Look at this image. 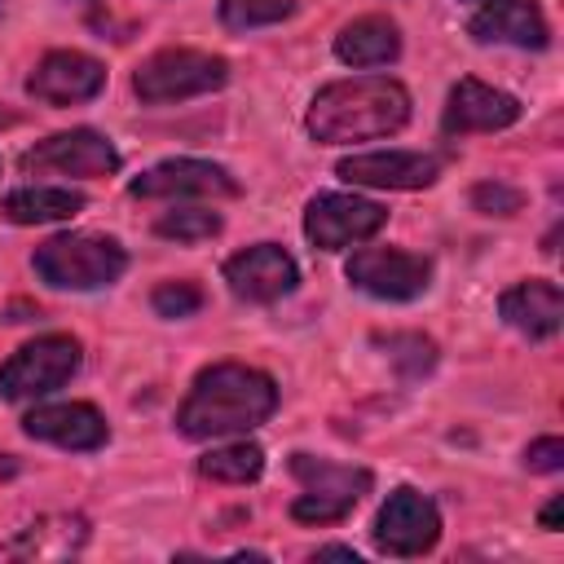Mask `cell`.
I'll use <instances>...</instances> for the list:
<instances>
[{
	"instance_id": "obj_1",
	"label": "cell",
	"mask_w": 564,
	"mask_h": 564,
	"mask_svg": "<svg viewBox=\"0 0 564 564\" xmlns=\"http://www.w3.org/2000/svg\"><path fill=\"white\" fill-rule=\"evenodd\" d=\"M278 410V383L242 361H216L198 370L189 397L176 410V427L189 441H216L260 427Z\"/></svg>"
},
{
	"instance_id": "obj_2",
	"label": "cell",
	"mask_w": 564,
	"mask_h": 564,
	"mask_svg": "<svg viewBox=\"0 0 564 564\" xmlns=\"http://www.w3.org/2000/svg\"><path fill=\"white\" fill-rule=\"evenodd\" d=\"M410 123V93L401 79L388 75H357L317 88L308 101L304 128L317 145H348L401 132Z\"/></svg>"
},
{
	"instance_id": "obj_3",
	"label": "cell",
	"mask_w": 564,
	"mask_h": 564,
	"mask_svg": "<svg viewBox=\"0 0 564 564\" xmlns=\"http://www.w3.org/2000/svg\"><path fill=\"white\" fill-rule=\"evenodd\" d=\"M31 264L40 282L57 291H97L119 282V273L128 269V251L106 234H57L35 247Z\"/></svg>"
},
{
	"instance_id": "obj_4",
	"label": "cell",
	"mask_w": 564,
	"mask_h": 564,
	"mask_svg": "<svg viewBox=\"0 0 564 564\" xmlns=\"http://www.w3.org/2000/svg\"><path fill=\"white\" fill-rule=\"evenodd\" d=\"M229 79V62L216 53H198V48H163L154 57H145L132 75V93L145 106H172V101H189L203 93L225 88Z\"/></svg>"
},
{
	"instance_id": "obj_5",
	"label": "cell",
	"mask_w": 564,
	"mask_h": 564,
	"mask_svg": "<svg viewBox=\"0 0 564 564\" xmlns=\"http://www.w3.org/2000/svg\"><path fill=\"white\" fill-rule=\"evenodd\" d=\"M291 471L304 485V494L291 502V516L300 524H339L370 489L366 467H344V463H326L313 454H291Z\"/></svg>"
},
{
	"instance_id": "obj_6",
	"label": "cell",
	"mask_w": 564,
	"mask_h": 564,
	"mask_svg": "<svg viewBox=\"0 0 564 564\" xmlns=\"http://www.w3.org/2000/svg\"><path fill=\"white\" fill-rule=\"evenodd\" d=\"M84 352L75 335H40L31 344H22L4 366H0V397L4 401H35L57 392L75 370H79Z\"/></svg>"
},
{
	"instance_id": "obj_7",
	"label": "cell",
	"mask_w": 564,
	"mask_h": 564,
	"mask_svg": "<svg viewBox=\"0 0 564 564\" xmlns=\"http://www.w3.org/2000/svg\"><path fill=\"white\" fill-rule=\"evenodd\" d=\"M441 538V511L432 498H423L419 489L401 485L388 494V502L379 507L375 516V546L383 555H397V560H410V555H423L432 551Z\"/></svg>"
},
{
	"instance_id": "obj_8",
	"label": "cell",
	"mask_w": 564,
	"mask_h": 564,
	"mask_svg": "<svg viewBox=\"0 0 564 564\" xmlns=\"http://www.w3.org/2000/svg\"><path fill=\"white\" fill-rule=\"evenodd\" d=\"M388 212L361 194H317L304 207V234L322 251H344L352 242H366L383 229Z\"/></svg>"
},
{
	"instance_id": "obj_9",
	"label": "cell",
	"mask_w": 564,
	"mask_h": 564,
	"mask_svg": "<svg viewBox=\"0 0 564 564\" xmlns=\"http://www.w3.org/2000/svg\"><path fill=\"white\" fill-rule=\"evenodd\" d=\"M348 282L375 300H419L432 282V260L414 256V251H397V247H366L348 260Z\"/></svg>"
},
{
	"instance_id": "obj_10",
	"label": "cell",
	"mask_w": 564,
	"mask_h": 564,
	"mask_svg": "<svg viewBox=\"0 0 564 564\" xmlns=\"http://www.w3.org/2000/svg\"><path fill=\"white\" fill-rule=\"evenodd\" d=\"M22 167L53 172V176H110V172H119V150L110 145V137H101L93 128H70V132H53L35 150H26Z\"/></svg>"
},
{
	"instance_id": "obj_11",
	"label": "cell",
	"mask_w": 564,
	"mask_h": 564,
	"mask_svg": "<svg viewBox=\"0 0 564 564\" xmlns=\"http://www.w3.org/2000/svg\"><path fill=\"white\" fill-rule=\"evenodd\" d=\"M106 88V66L79 48H53L26 75V93L48 106H79Z\"/></svg>"
},
{
	"instance_id": "obj_12",
	"label": "cell",
	"mask_w": 564,
	"mask_h": 564,
	"mask_svg": "<svg viewBox=\"0 0 564 564\" xmlns=\"http://www.w3.org/2000/svg\"><path fill=\"white\" fill-rule=\"evenodd\" d=\"M225 282L247 304H273L300 286V269L278 242H256L225 260Z\"/></svg>"
},
{
	"instance_id": "obj_13",
	"label": "cell",
	"mask_w": 564,
	"mask_h": 564,
	"mask_svg": "<svg viewBox=\"0 0 564 564\" xmlns=\"http://www.w3.org/2000/svg\"><path fill=\"white\" fill-rule=\"evenodd\" d=\"M335 176L366 189H427L441 176V159L423 150H370V154L339 159Z\"/></svg>"
},
{
	"instance_id": "obj_14",
	"label": "cell",
	"mask_w": 564,
	"mask_h": 564,
	"mask_svg": "<svg viewBox=\"0 0 564 564\" xmlns=\"http://www.w3.org/2000/svg\"><path fill=\"white\" fill-rule=\"evenodd\" d=\"M137 198H234L238 181L207 159H163L128 185Z\"/></svg>"
},
{
	"instance_id": "obj_15",
	"label": "cell",
	"mask_w": 564,
	"mask_h": 564,
	"mask_svg": "<svg viewBox=\"0 0 564 564\" xmlns=\"http://www.w3.org/2000/svg\"><path fill=\"white\" fill-rule=\"evenodd\" d=\"M520 119V101L494 84H480V79H458L449 88V101H445V115H441V132L445 137H467V132H498V128H511Z\"/></svg>"
},
{
	"instance_id": "obj_16",
	"label": "cell",
	"mask_w": 564,
	"mask_h": 564,
	"mask_svg": "<svg viewBox=\"0 0 564 564\" xmlns=\"http://www.w3.org/2000/svg\"><path fill=\"white\" fill-rule=\"evenodd\" d=\"M22 427H26V436L48 441V445H57V449H97V445H106V436H110L101 410L88 405V401L35 405V410L22 419Z\"/></svg>"
},
{
	"instance_id": "obj_17",
	"label": "cell",
	"mask_w": 564,
	"mask_h": 564,
	"mask_svg": "<svg viewBox=\"0 0 564 564\" xmlns=\"http://www.w3.org/2000/svg\"><path fill=\"white\" fill-rule=\"evenodd\" d=\"M467 31L480 44H516V48H546L551 40V26L538 0H485L471 13Z\"/></svg>"
},
{
	"instance_id": "obj_18",
	"label": "cell",
	"mask_w": 564,
	"mask_h": 564,
	"mask_svg": "<svg viewBox=\"0 0 564 564\" xmlns=\"http://www.w3.org/2000/svg\"><path fill=\"white\" fill-rule=\"evenodd\" d=\"M498 313L507 326H516L520 335L529 339H551L564 322V295L555 282L546 278H529V282H516L498 295Z\"/></svg>"
},
{
	"instance_id": "obj_19",
	"label": "cell",
	"mask_w": 564,
	"mask_h": 564,
	"mask_svg": "<svg viewBox=\"0 0 564 564\" xmlns=\"http://www.w3.org/2000/svg\"><path fill=\"white\" fill-rule=\"evenodd\" d=\"M401 53V31L392 18H379V13H366V18H352L339 35H335V57L344 66H388L397 62Z\"/></svg>"
},
{
	"instance_id": "obj_20",
	"label": "cell",
	"mask_w": 564,
	"mask_h": 564,
	"mask_svg": "<svg viewBox=\"0 0 564 564\" xmlns=\"http://www.w3.org/2000/svg\"><path fill=\"white\" fill-rule=\"evenodd\" d=\"M0 212L13 225H53V220H70L75 212H84V194L62 189V185H22L4 198Z\"/></svg>"
},
{
	"instance_id": "obj_21",
	"label": "cell",
	"mask_w": 564,
	"mask_h": 564,
	"mask_svg": "<svg viewBox=\"0 0 564 564\" xmlns=\"http://www.w3.org/2000/svg\"><path fill=\"white\" fill-rule=\"evenodd\" d=\"M84 538L88 529L79 516H48L40 524H26L9 546H0V555H70L84 546Z\"/></svg>"
},
{
	"instance_id": "obj_22",
	"label": "cell",
	"mask_w": 564,
	"mask_h": 564,
	"mask_svg": "<svg viewBox=\"0 0 564 564\" xmlns=\"http://www.w3.org/2000/svg\"><path fill=\"white\" fill-rule=\"evenodd\" d=\"M198 471L207 480H220V485H247L264 471V449L256 441H234V445H216L198 458Z\"/></svg>"
},
{
	"instance_id": "obj_23",
	"label": "cell",
	"mask_w": 564,
	"mask_h": 564,
	"mask_svg": "<svg viewBox=\"0 0 564 564\" xmlns=\"http://www.w3.org/2000/svg\"><path fill=\"white\" fill-rule=\"evenodd\" d=\"M220 212L212 207H172L154 220V234L159 238H172V242H207L220 234Z\"/></svg>"
},
{
	"instance_id": "obj_24",
	"label": "cell",
	"mask_w": 564,
	"mask_h": 564,
	"mask_svg": "<svg viewBox=\"0 0 564 564\" xmlns=\"http://www.w3.org/2000/svg\"><path fill=\"white\" fill-rule=\"evenodd\" d=\"M295 13V0H220V22L229 31H256L273 26Z\"/></svg>"
},
{
	"instance_id": "obj_25",
	"label": "cell",
	"mask_w": 564,
	"mask_h": 564,
	"mask_svg": "<svg viewBox=\"0 0 564 564\" xmlns=\"http://www.w3.org/2000/svg\"><path fill=\"white\" fill-rule=\"evenodd\" d=\"M383 348H388V357L397 361V370L405 379H419V375H427L436 366V344L427 335H388Z\"/></svg>"
},
{
	"instance_id": "obj_26",
	"label": "cell",
	"mask_w": 564,
	"mask_h": 564,
	"mask_svg": "<svg viewBox=\"0 0 564 564\" xmlns=\"http://www.w3.org/2000/svg\"><path fill=\"white\" fill-rule=\"evenodd\" d=\"M150 304H154L159 317H172L176 322V317H194L203 308V291L194 282H159L154 295H150Z\"/></svg>"
},
{
	"instance_id": "obj_27",
	"label": "cell",
	"mask_w": 564,
	"mask_h": 564,
	"mask_svg": "<svg viewBox=\"0 0 564 564\" xmlns=\"http://www.w3.org/2000/svg\"><path fill=\"white\" fill-rule=\"evenodd\" d=\"M471 203H476V212H485V216H511V212H520L524 194L511 189V185H502V181H480V185L471 189Z\"/></svg>"
},
{
	"instance_id": "obj_28",
	"label": "cell",
	"mask_w": 564,
	"mask_h": 564,
	"mask_svg": "<svg viewBox=\"0 0 564 564\" xmlns=\"http://www.w3.org/2000/svg\"><path fill=\"white\" fill-rule=\"evenodd\" d=\"M524 467L529 471H560L564 467V441L560 436H538L524 449Z\"/></svg>"
},
{
	"instance_id": "obj_29",
	"label": "cell",
	"mask_w": 564,
	"mask_h": 564,
	"mask_svg": "<svg viewBox=\"0 0 564 564\" xmlns=\"http://www.w3.org/2000/svg\"><path fill=\"white\" fill-rule=\"evenodd\" d=\"M560 511H564V494H555V498L542 507V516H538V520H542V529H560Z\"/></svg>"
},
{
	"instance_id": "obj_30",
	"label": "cell",
	"mask_w": 564,
	"mask_h": 564,
	"mask_svg": "<svg viewBox=\"0 0 564 564\" xmlns=\"http://www.w3.org/2000/svg\"><path fill=\"white\" fill-rule=\"evenodd\" d=\"M317 560H352L357 564V551L352 546H317Z\"/></svg>"
},
{
	"instance_id": "obj_31",
	"label": "cell",
	"mask_w": 564,
	"mask_h": 564,
	"mask_svg": "<svg viewBox=\"0 0 564 564\" xmlns=\"http://www.w3.org/2000/svg\"><path fill=\"white\" fill-rule=\"evenodd\" d=\"M0 13H4V0H0Z\"/></svg>"
}]
</instances>
